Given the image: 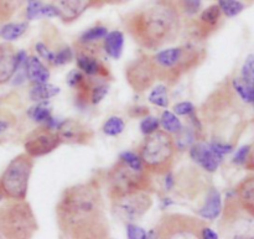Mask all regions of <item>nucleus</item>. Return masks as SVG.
<instances>
[{
	"label": "nucleus",
	"mask_w": 254,
	"mask_h": 239,
	"mask_svg": "<svg viewBox=\"0 0 254 239\" xmlns=\"http://www.w3.org/2000/svg\"><path fill=\"white\" fill-rule=\"evenodd\" d=\"M77 66L86 76H108V69L88 52H82L77 56Z\"/></svg>",
	"instance_id": "f3484780"
},
{
	"label": "nucleus",
	"mask_w": 254,
	"mask_h": 239,
	"mask_svg": "<svg viewBox=\"0 0 254 239\" xmlns=\"http://www.w3.org/2000/svg\"><path fill=\"white\" fill-rule=\"evenodd\" d=\"M109 197L133 192L139 190H148L150 187V179L146 170H134L122 160H119L108 173Z\"/></svg>",
	"instance_id": "0eeeda50"
},
{
	"label": "nucleus",
	"mask_w": 254,
	"mask_h": 239,
	"mask_svg": "<svg viewBox=\"0 0 254 239\" xmlns=\"http://www.w3.org/2000/svg\"><path fill=\"white\" fill-rule=\"evenodd\" d=\"M56 217L60 232L66 238L109 237L103 197L94 182L66 188L56 206Z\"/></svg>",
	"instance_id": "f257e3e1"
},
{
	"label": "nucleus",
	"mask_w": 254,
	"mask_h": 239,
	"mask_svg": "<svg viewBox=\"0 0 254 239\" xmlns=\"http://www.w3.org/2000/svg\"><path fill=\"white\" fill-rule=\"evenodd\" d=\"M0 198H1V197H0Z\"/></svg>",
	"instance_id": "603ef678"
},
{
	"label": "nucleus",
	"mask_w": 254,
	"mask_h": 239,
	"mask_svg": "<svg viewBox=\"0 0 254 239\" xmlns=\"http://www.w3.org/2000/svg\"><path fill=\"white\" fill-rule=\"evenodd\" d=\"M218 6L227 17L236 16L245 9L243 2L238 1V0H218Z\"/></svg>",
	"instance_id": "c756f323"
},
{
	"label": "nucleus",
	"mask_w": 254,
	"mask_h": 239,
	"mask_svg": "<svg viewBox=\"0 0 254 239\" xmlns=\"http://www.w3.org/2000/svg\"><path fill=\"white\" fill-rule=\"evenodd\" d=\"M60 93L59 87L54 86L51 83H34V86L30 89V99L34 102H44L52 97L57 96Z\"/></svg>",
	"instance_id": "5701e85b"
},
{
	"label": "nucleus",
	"mask_w": 254,
	"mask_h": 239,
	"mask_svg": "<svg viewBox=\"0 0 254 239\" xmlns=\"http://www.w3.org/2000/svg\"><path fill=\"white\" fill-rule=\"evenodd\" d=\"M250 153H251V146L250 145L242 146V148L238 149V151L236 153L235 159H233V163L237 164V165H243V164L247 161Z\"/></svg>",
	"instance_id": "37998d69"
},
{
	"label": "nucleus",
	"mask_w": 254,
	"mask_h": 239,
	"mask_svg": "<svg viewBox=\"0 0 254 239\" xmlns=\"http://www.w3.org/2000/svg\"><path fill=\"white\" fill-rule=\"evenodd\" d=\"M36 51H37V54L40 55V57H42L45 61H47L49 63L54 64L55 52L50 51V50L47 49L46 45L42 44V42H37V44H36Z\"/></svg>",
	"instance_id": "79ce46f5"
},
{
	"label": "nucleus",
	"mask_w": 254,
	"mask_h": 239,
	"mask_svg": "<svg viewBox=\"0 0 254 239\" xmlns=\"http://www.w3.org/2000/svg\"><path fill=\"white\" fill-rule=\"evenodd\" d=\"M104 51L109 57L114 60H118L122 56L124 47V35L122 31H112L108 32L104 37Z\"/></svg>",
	"instance_id": "4be33fe9"
},
{
	"label": "nucleus",
	"mask_w": 254,
	"mask_h": 239,
	"mask_svg": "<svg viewBox=\"0 0 254 239\" xmlns=\"http://www.w3.org/2000/svg\"><path fill=\"white\" fill-rule=\"evenodd\" d=\"M191 159L197 163L203 170L208 173H215L220 166L223 156L218 155L210 144H193L190 150Z\"/></svg>",
	"instance_id": "2eb2a0df"
},
{
	"label": "nucleus",
	"mask_w": 254,
	"mask_h": 239,
	"mask_svg": "<svg viewBox=\"0 0 254 239\" xmlns=\"http://www.w3.org/2000/svg\"><path fill=\"white\" fill-rule=\"evenodd\" d=\"M34 168V158L24 153L12 159L0 175V197L25 200Z\"/></svg>",
	"instance_id": "423d86ee"
},
{
	"label": "nucleus",
	"mask_w": 254,
	"mask_h": 239,
	"mask_svg": "<svg viewBox=\"0 0 254 239\" xmlns=\"http://www.w3.org/2000/svg\"><path fill=\"white\" fill-rule=\"evenodd\" d=\"M19 69L17 52L9 42L0 44V84L6 83Z\"/></svg>",
	"instance_id": "dca6fc26"
},
{
	"label": "nucleus",
	"mask_w": 254,
	"mask_h": 239,
	"mask_svg": "<svg viewBox=\"0 0 254 239\" xmlns=\"http://www.w3.org/2000/svg\"><path fill=\"white\" fill-rule=\"evenodd\" d=\"M119 160L126 163L127 165H129L131 169H134V170H145L140 156L131 153V151H126V153L122 154V155L119 156Z\"/></svg>",
	"instance_id": "72a5a7b5"
},
{
	"label": "nucleus",
	"mask_w": 254,
	"mask_h": 239,
	"mask_svg": "<svg viewBox=\"0 0 254 239\" xmlns=\"http://www.w3.org/2000/svg\"><path fill=\"white\" fill-rule=\"evenodd\" d=\"M149 102L154 106L161 107V108H166L169 106L168 99V91H166L165 86H156L153 91L149 94Z\"/></svg>",
	"instance_id": "7c9ffc66"
},
{
	"label": "nucleus",
	"mask_w": 254,
	"mask_h": 239,
	"mask_svg": "<svg viewBox=\"0 0 254 239\" xmlns=\"http://www.w3.org/2000/svg\"><path fill=\"white\" fill-rule=\"evenodd\" d=\"M201 238H206V239H217L218 236H217V233L213 232V231L211 230V228L205 227V226H203L202 230H201Z\"/></svg>",
	"instance_id": "a18cd8bd"
},
{
	"label": "nucleus",
	"mask_w": 254,
	"mask_h": 239,
	"mask_svg": "<svg viewBox=\"0 0 254 239\" xmlns=\"http://www.w3.org/2000/svg\"><path fill=\"white\" fill-rule=\"evenodd\" d=\"M179 9L188 15L197 14L201 9V0H180Z\"/></svg>",
	"instance_id": "e433bc0d"
},
{
	"label": "nucleus",
	"mask_w": 254,
	"mask_h": 239,
	"mask_svg": "<svg viewBox=\"0 0 254 239\" xmlns=\"http://www.w3.org/2000/svg\"><path fill=\"white\" fill-rule=\"evenodd\" d=\"M108 93V86L107 84H99V86L91 88V93H89V98L93 104H98L104 97Z\"/></svg>",
	"instance_id": "4c0bfd02"
},
{
	"label": "nucleus",
	"mask_w": 254,
	"mask_h": 239,
	"mask_svg": "<svg viewBox=\"0 0 254 239\" xmlns=\"http://www.w3.org/2000/svg\"><path fill=\"white\" fill-rule=\"evenodd\" d=\"M67 83H68L69 87H72L73 89L78 91L79 96H82V94L88 96V94L91 93V88H89L86 76L82 74L81 72L72 71L71 73L68 74V77H67Z\"/></svg>",
	"instance_id": "393cba45"
},
{
	"label": "nucleus",
	"mask_w": 254,
	"mask_h": 239,
	"mask_svg": "<svg viewBox=\"0 0 254 239\" xmlns=\"http://www.w3.org/2000/svg\"><path fill=\"white\" fill-rule=\"evenodd\" d=\"M126 77L134 91L144 92L150 88L158 79V72L151 57L143 56L129 63L126 68Z\"/></svg>",
	"instance_id": "9d476101"
},
{
	"label": "nucleus",
	"mask_w": 254,
	"mask_h": 239,
	"mask_svg": "<svg viewBox=\"0 0 254 239\" xmlns=\"http://www.w3.org/2000/svg\"><path fill=\"white\" fill-rule=\"evenodd\" d=\"M61 144L62 141L60 140L57 133H54L47 128H39L26 136L24 148L25 153L29 154L30 156L39 158L52 153Z\"/></svg>",
	"instance_id": "9b49d317"
},
{
	"label": "nucleus",
	"mask_w": 254,
	"mask_h": 239,
	"mask_svg": "<svg viewBox=\"0 0 254 239\" xmlns=\"http://www.w3.org/2000/svg\"><path fill=\"white\" fill-rule=\"evenodd\" d=\"M56 133L60 140L67 144L84 145V144H88L93 138L92 129L76 119H66L60 123Z\"/></svg>",
	"instance_id": "f8f14e48"
},
{
	"label": "nucleus",
	"mask_w": 254,
	"mask_h": 239,
	"mask_svg": "<svg viewBox=\"0 0 254 239\" xmlns=\"http://www.w3.org/2000/svg\"><path fill=\"white\" fill-rule=\"evenodd\" d=\"M173 182H174L173 176H171L170 174H169V175H168V180H165V185H166V188H168V190H170L171 186H173Z\"/></svg>",
	"instance_id": "8fccbe9b"
},
{
	"label": "nucleus",
	"mask_w": 254,
	"mask_h": 239,
	"mask_svg": "<svg viewBox=\"0 0 254 239\" xmlns=\"http://www.w3.org/2000/svg\"><path fill=\"white\" fill-rule=\"evenodd\" d=\"M176 140H175V145L178 146L179 149L184 150L185 148L190 146L191 144L193 143V133L191 129H186V128H181V130L179 133H176Z\"/></svg>",
	"instance_id": "473e14b6"
},
{
	"label": "nucleus",
	"mask_w": 254,
	"mask_h": 239,
	"mask_svg": "<svg viewBox=\"0 0 254 239\" xmlns=\"http://www.w3.org/2000/svg\"><path fill=\"white\" fill-rule=\"evenodd\" d=\"M126 128V123L121 117H111L106 123L103 124V133L108 136H118L123 133Z\"/></svg>",
	"instance_id": "c85d7f7f"
},
{
	"label": "nucleus",
	"mask_w": 254,
	"mask_h": 239,
	"mask_svg": "<svg viewBox=\"0 0 254 239\" xmlns=\"http://www.w3.org/2000/svg\"><path fill=\"white\" fill-rule=\"evenodd\" d=\"M201 221L192 217L180 215H170L163 217L155 230V237L158 238H174V237H190L201 238Z\"/></svg>",
	"instance_id": "1a4fd4ad"
},
{
	"label": "nucleus",
	"mask_w": 254,
	"mask_h": 239,
	"mask_svg": "<svg viewBox=\"0 0 254 239\" xmlns=\"http://www.w3.org/2000/svg\"><path fill=\"white\" fill-rule=\"evenodd\" d=\"M233 87L243 101L254 103V55H250L246 59L242 67V77L233 79Z\"/></svg>",
	"instance_id": "4468645a"
},
{
	"label": "nucleus",
	"mask_w": 254,
	"mask_h": 239,
	"mask_svg": "<svg viewBox=\"0 0 254 239\" xmlns=\"http://www.w3.org/2000/svg\"><path fill=\"white\" fill-rule=\"evenodd\" d=\"M128 1H130V0H102V2H108V4H117V5L126 4V2Z\"/></svg>",
	"instance_id": "49530a36"
},
{
	"label": "nucleus",
	"mask_w": 254,
	"mask_h": 239,
	"mask_svg": "<svg viewBox=\"0 0 254 239\" xmlns=\"http://www.w3.org/2000/svg\"><path fill=\"white\" fill-rule=\"evenodd\" d=\"M112 212L124 222H134L143 217L153 206V198L146 190L133 191L111 197Z\"/></svg>",
	"instance_id": "6e6552de"
},
{
	"label": "nucleus",
	"mask_w": 254,
	"mask_h": 239,
	"mask_svg": "<svg viewBox=\"0 0 254 239\" xmlns=\"http://www.w3.org/2000/svg\"><path fill=\"white\" fill-rule=\"evenodd\" d=\"M195 112V107L190 102H181L174 106V113L176 116H190Z\"/></svg>",
	"instance_id": "ea45409f"
},
{
	"label": "nucleus",
	"mask_w": 254,
	"mask_h": 239,
	"mask_svg": "<svg viewBox=\"0 0 254 239\" xmlns=\"http://www.w3.org/2000/svg\"><path fill=\"white\" fill-rule=\"evenodd\" d=\"M22 2L24 0H0V24L9 21Z\"/></svg>",
	"instance_id": "bb28decb"
},
{
	"label": "nucleus",
	"mask_w": 254,
	"mask_h": 239,
	"mask_svg": "<svg viewBox=\"0 0 254 239\" xmlns=\"http://www.w3.org/2000/svg\"><path fill=\"white\" fill-rule=\"evenodd\" d=\"M29 1H36V0H27V2Z\"/></svg>",
	"instance_id": "3c124183"
},
{
	"label": "nucleus",
	"mask_w": 254,
	"mask_h": 239,
	"mask_svg": "<svg viewBox=\"0 0 254 239\" xmlns=\"http://www.w3.org/2000/svg\"><path fill=\"white\" fill-rule=\"evenodd\" d=\"M26 30L27 22H7L0 30V36L2 40L10 42L21 37Z\"/></svg>",
	"instance_id": "b1692460"
},
{
	"label": "nucleus",
	"mask_w": 254,
	"mask_h": 239,
	"mask_svg": "<svg viewBox=\"0 0 254 239\" xmlns=\"http://www.w3.org/2000/svg\"><path fill=\"white\" fill-rule=\"evenodd\" d=\"M211 148L218 154V155L223 156L226 154L231 153L232 151V145H228V144H223V143H218V141H213L212 144H210Z\"/></svg>",
	"instance_id": "c03bdc74"
},
{
	"label": "nucleus",
	"mask_w": 254,
	"mask_h": 239,
	"mask_svg": "<svg viewBox=\"0 0 254 239\" xmlns=\"http://www.w3.org/2000/svg\"><path fill=\"white\" fill-rule=\"evenodd\" d=\"M221 15H222V11H221L218 4H213L206 7L201 12L200 17H198V29H200V32H202L203 35H208L213 30H216L221 20Z\"/></svg>",
	"instance_id": "a211bd4d"
},
{
	"label": "nucleus",
	"mask_w": 254,
	"mask_h": 239,
	"mask_svg": "<svg viewBox=\"0 0 254 239\" xmlns=\"http://www.w3.org/2000/svg\"><path fill=\"white\" fill-rule=\"evenodd\" d=\"M160 124L164 128V130L168 131L169 134H176L181 130L183 128V124H181V120L178 118L174 112L165 111L163 112L160 118Z\"/></svg>",
	"instance_id": "a878e982"
},
{
	"label": "nucleus",
	"mask_w": 254,
	"mask_h": 239,
	"mask_svg": "<svg viewBox=\"0 0 254 239\" xmlns=\"http://www.w3.org/2000/svg\"><path fill=\"white\" fill-rule=\"evenodd\" d=\"M26 76L32 83H45L50 78V71L47 67L40 61L39 57L30 56L25 62Z\"/></svg>",
	"instance_id": "6ab92c4d"
},
{
	"label": "nucleus",
	"mask_w": 254,
	"mask_h": 239,
	"mask_svg": "<svg viewBox=\"0 0 254 239\" xmlns=\"http://www.w3.org/2000/svg\"><path fill=\"white\" fill-rule=\"evenodd\" d=\"M7 126H9V124H7V121L1 120V119H0V134L4 133V131L7 129Z\"/></svg>",
	"instance_id": "09e8293b"
},
{
	"label": "nucleus",
	"mask_w": 254,
	"mask_h": 239,
	"mask_svg": "<svg viewBox=\"0 0 254 239\" xmlns=\"http://www.w3.org/2000/svg\"><path fill=\"white\" fill-rule=\"evenodd\" d=\"M36 231V218L25 200H10L0 208V233L5 238H31Z\"/></svg>",
	"instance_id": "20e7f679"
},
{
	"label": "nucleus",
	"mask_w": 254,
	"mask_h": 239,
	"mask_svg": "<svg viewBox=\"0 0 254 239\" xmlns=\"http://www.w3.org/2000/svg\"><path fill=\"white\" fill-rule=\"evenodd\" d=\"M127 237L129 239H145L148 238V233L143 228L138 227L130 222L127 225Z\"/></svg>",
	"instance_id": "58836bf2"
},
{
	"label": "nucleus",
	"mask_w": 254,
	"mask_h": 239,
	"mask_svg": "<svg viewBox=\"0 0 254 239\" xmlns=\"http://www.w3.org/2000/svg\"><path fill=\"white\" fill-rule=\"evenodd\" d=\"M102 0H52L59 17L64 22H72L78 19L86 10L96 6Z\"/></svg>",
	"instance_id": "ddd939ff"
},
{
	"label": "nucleus",
	"mask_w": 254,
	"mask_h": 239,
	"mask_svg": "<svg viewBox=\"0 0 254 239\" xmlns=\"http://www.w3.org/2000/svg\"><path fill=\"white\" fill-rule=\"evenodd\" d=\"M108 34V29L104 26H94L91 27V29L86 30L83 34L79 37V44L81 45H88L92 44V42H97L99 40L104 39L106 35Z\"/></svg>",
	"instance_id": "cd10ccee"
},
{
	"label": "nucleus",
	"mask_w": 254,
	"mask_h": 239,
	"mask_svg": "<svg viewBox=\"0 0 254 239\" xmlns=\"http://www.w3.org/2000/svg\"><path fill=\"white\" fill-rule=\"evenodd\" d=\"M221 211H222V200L220 192L216 188H211L206 197L205 205L198 211V215L203 220L213 221L220 216Z\"/></svg>",
	"instance_id": "aec40b11"
},
{
	"label": "nucleus",
	"mask_w": 254,
	"mask_h": 239,
	"mask_svg": "<svg viewBox=\"0 0 254 239\" xmlns=\"http://www.w3.org/2000/svg\"><path fill=\"white\" fill-rule=\"evenodd\" d=\"M29 116L32 120L37 123H44V121L51 120V109L45 103H39L35 107H32L29 111Z\"/></svg>",
	"instance_id": "2f4dec72"
},
{
	"label": "nucleus",
	"mask_w": 254,
	"mask_h": 239,
	"mask_svg": "<svg viewBox=\"0 0 254 239\" xmlns=\"http://www.w3.org/2000/svg\"><path fill=\"white\" fill-rule=\"evenodd\" d=\"M158 79H178L184 72H188L192 67L197 66L201 61V52L195 46H180L163 50L151 56Z\"/></svg>",
	"instance_id": "39448f33"
},
{
	"label": "nucleus",
	"mask_w": 254,
	"mask_h": 239,
	"mask_svg": "<svg viewBox=\"0 0 254 239\" xmlns=\"http://www.w3.org/2000/svg\"><path fill=\"white\" fill-rule=\"evenodd\" d=\"M237 195L242 207L254 217V176L246 178L238 185Z\"/></svg>",
	"instance_id": "412c9836"
},
{
	"label": "nucleus",
	"mask_w": 254,
	"mask_h": 239,
	"mask_svg": "<svg viewBox=\"0 0 254 239\" xmlns=\"http://www.w3.org/2000/svg\"><path fill=\"white\" fill-rule=\"evenodd\" d=\"M159 125H160V120H159L156 117L149 116L145 117V118L141 120L140 123V130L141 133L145 134V135H149V134L154 133L159 129Z\"/></svg>",
	"instance_id": "f704fd0d"
},
{
	"label": "nucleus",
	"mask_w": 254,
	"mask_h": 239,
	"mask_svg": "<svg viewBox=\"0 0 254 239\" xmlns=\"http://www.w3.org/2000/svg\"><path fill=\"white\" fill-rule=\"evenodd\" d=\"M42 2L40 0L36 1H29L26 9V17L27 20H34L36 17H40V10H41Z\"/></svg>",
	"instance_id": "a19ab883"
},
{
	"label": "nucleus",
	"mask_w": 254,
	"mask_h": 239,
	"mask_svg": "<svg viewBox=\"0 0 254 239\" xmlns=\"http://www.w3.org/2000/svg\"><path fill=\"white\" fill-rule=\"evenodd\" d=\"M73 59V52L69 47H64L60 51L55 52V60L52 66H62V64L68 63Z\"/></svg>",
	"instance_id": "c9c22d12"
},
{
	"label": "nucleus",
	"mask_w": 254,
	"mask_h": 239,
	"mask_svg": "<svg viewBox=\"0 0 254 239\" xmlns=\"http://www.w3.org/2000/svg\"><path fill=\"white\" fill-rule=\"evenodd\" d=\"M126 26L141 47L156 50L178 36L181 27L180 9L174 0H154L128 15Z\"/></svg>",
	"instance_id": "f03ea898"
},
{
	"label": "nucleus",
	"mask_w": 254,
	"mask_h": 239,
	"mask_svg": "<svg viewBox=\"0 0 254 239\" xmlns=\"http://www.w3.org/2000/svg\"><path fill=\"white\" fill-rule=\"evenodd\" d=\"M176 145L173 136L165 130H156L146 135L139 148L143 165L146 171L154 174H168L174 164Z\"/></svg>",
	"instance_id": "7ed1b4c3"
},
{
	"label": "nucleus",
	"mask_w": 254,
	"mask_h": 239,
	"mask_svg": "<svg viewBox=\"0 0 254 239\" xmlns=\"http://www.w3.org/2000/svg\"><path fill=\"white\" fill-rule=\"evenodd\" d=\"M251 155H248V168L251 169V170H254V150L252 153H250Z\"/></svg>",
	"instance_id": "de8ad7c7"
}]
</instances>
